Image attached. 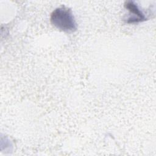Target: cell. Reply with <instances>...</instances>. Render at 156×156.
Listing matches in <instances>:
<instances>
[{"instance_id": "6da1fadb", "label": "cell", "mask_w": 156, "mask_h": 156, "mask_svg": "<svg viewBox=\"0 0 156 156\" xmlns=\"http://www.w3.org/2000/svg\"><path fill=\"white\" fill-rule=\"evenodd\" d=\"M51 21L57 28L65 32H73L77 29L71 10L66 7L54 10L51 15Z\"/></svg>"}, {"instance_id": "7a4b0ae2", "label": "cell", "mask_w": 156, "mask_h": 156, "mask_svg": "<svg viewBox=\"0 0 156 156\" xmlns=\"http://www.w3.org/2000/svg\"><path fill=\"white\" fill-rule=\"evenodd\" d=\"M125 7L127 9L132 13L134 14L133 16L129 19L127 23H134L146 20V17L141 11L138 9V6L133 1H127L125 4Z\"/></svg>"}]
</instances>
